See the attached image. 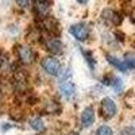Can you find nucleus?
Listing matches in <instances>:
<instances>
[{"instance_id":"obj_11","label":"nucleus","mask_w":135,"mask_h":135,"mask_svg":"<svg viewBox=\"0 0 135 135\" xmlns=\"http://www.w3.org/2000/svg\"><path fill=\"white\" fill-rule=\"evenodd\" d=\"M30 126L32 130H35V131H42L45 128V124H43V120L41 118H34L31 122H30Z\"/></svg>"},{"instance_id":"obj_10","label":"nucleus","mask_w":135,"mask_h":135,"mask_svg":"<svg viewBox=\"0 0 135 135\" xmlns=\"http://www.w3.org/2000/svg\"><path fill=\"white\" fill-rule=\"evenodd\" d=\"M105 57H107L108 62H109L112 66H115L118 70L124 72V73H127V72L130 70V69H128V66H127V64L124 62V60H119V58L114 57V55H111V54H107Z\"/></svg>"},{"instance_id":"obj_6","label":"nucleus","mask_w":135,"mask_h":135,"mask_svg":"<svg viewBox=\"0 0 135 135\" xmlns=\"http://www.w3.org/2000/svg\"><path fill=\"white\" fill-rule=\"evenodd\" d=\"M80 123H81V127H83V128L91 127L93 123H95V111H93L92 107H86V108H84V111L81 112Z\"/></svg>"},{"instance_id":"obj_18","label":"nucleus","mask_w":135,"mask_h":135,"mask_svg":"<svg viewBox=\"0 0 135 135\" xmlns=\"http://www.w3.org/2000/svg\"><path fill=\"white\" fill-rule=\"evenodd\" d=\"M69 135H78L77 132H72V134H69Z\"/></svg>"},{"instance_id":"obj_15","label":"nucleus","mask_w":135,"mask_h":135,"mask_svg":"<svg viewBox=\"0 0 135 135\" xmlns=\"http://www.w3.org/2000/svg\"><path fill=\"white\" fill-rule=\"evenodd\" d=\"M15 2H16V4H18L19 7H22V8L30 7V0H15Z\"/></svg>"},{"instance_id":"obj_2","label":"nucleus","mask_w":135,"mask_h":135,"mask_svg":"<svg viewBox=\"0 0 135 135\" xmlns=\"http://www.w3.org/2000/svg\"><path fill=\"white\" fill-rule=\"evenodd\" d=\"M100 109H101V116H104L105 119H111L118 114V105L111 97H105L101 100Z\"/></svg>"},{"instance_id":"obj_17","label":"nucleus","mask_w":135,"mask_h":135,"mask_svg":"<svg viewBox=\"0 0 135 135\" xmlns=\"http://www.w3.org/2000/svg\"><path fill=\"white\" fill-rule=\"evenodd\" d=\"M77 2H78V3H80V4H85V3L88 2V0H77Z\"/></svg>"},{"instance_id":"obj_5","label":"nucleus","mask_w":135,"mask_h":135,"mask_svg":"<svg viewBox=\"0 0 135 135\" xmlns=\"http://www.w3.org/2000/svg\"><path fill=\"white\" fill-rule=\"evenodd\" d=\"M60 92L64 97L72 99L76 95V86L69 78H64V80L60 81Z\"/></svg>"},{"instance_id":"obj_7","label":"nucleus","mask_w":135,"mask_h":135,"mask_svg":"<svg viewBox=\"0 0 135 135\" xmlns=\"http://www.w3.org/2000/svg\"><path fill=\"white\" fill-rule=\"evenodd\" d=\"M46 50L54 55L57 54H62L64 53V43L61 42V39L58 38H50L46 42Z\"/></svg>"},{"instance_id":"obj_8","label":"nucleus","mask_w":135,"mask_h":135,"mask_svg":"<svg viewBox=\"0 0 135 135\" xmlns=\"http://www.w3.org/2000/svg\"><path fill=\"white\" fill-rule=\"evenodd\" d=\"M101 18H103L104 22L108 25L119 26L122 23V16L116 12V11H112V9H104L103 14H101Z\"/></svg>"},{"instance_id":"obj_4","label":"nucleus","mask_w":135,"mask_h":135,"mask_svg":"<svg viewBox=\"0 0 135 135\" xmlns=\"http://www.w3.org/2000/svg\"><path fill=\"white\" fill-rule=\"evenodd\" d=\"M16 53H18V58H19V61L22 64L28 65V64H31L34 61V53H32V50L28 46H26V45H20V46H18Z\"/></svg>"},{"instance_id":"obj_14","label":"nucleus","mask_w":135,"mask_h":135,"mask_svg":"<svg viewBox=\"0 0 135 135\" xmlns=\"http://www.w3.org/2000/svg\"><path fill=\"white\" fill-rule=\"evenodd\" d=\"M95 135H114V131H112V128L108 127V126H100L96 130Z\"/></svg>"},{"instance_id":"obj_3","label":"nucleus","mask_w":135,"mask_h":135,"mask_svg":"<svg viewBox=\"0 0 135 135\" xmlns=\"http://www.w3.org/2000/svg\"><path fill=\"white\" fill-rule=\"evenodd\" d=\"M69 32L74 37V39L80 41V42H84L89 38L91 35V30L89 27L84 23H77V25H73L69 27Z\"/></svg>"},{"instance_id":"obj_12","label":"nucleus","mask_w":135,"mask_h":135,"mask_svg":"<svg viewBox=\"0 0 135 135\" xmlns=\"http://www.w3.org/2000/svg\"><path fill=\"white\" fill-rule=\"evenodd\" d=\"M81 53H83V55H84V58H85L86 64L89 65V68H91V69H95L96 61H95V58H93L92 53H91V51H85V50H81Z\"/></svg>"},{"instance_id":"obj_1","label":"nucleus","mask_w":135,"mask_h":135,"mask_svg":"<svg viewBox=\"0 0 135 135\" xmlns=\"http://www.w3.org/2000/svg\"><path fill=\"white\" fill-rule=\"evenodd\" d=\"M41 66H42V69L46 72L47 74L50 76H60L61 72H62V66H61V62L57 60V58H54V57H46V58H43L42 62H41Z\"/></svg>"},{"instance_id":"obj_9","label":"nucleus","mask_w":135,"mask_h":135,"mask_svg":"<svg viewBox=\"0 0 135 135\" xmlns=\"http://www.w3.org/2000/svg\"><path fill=\"white\" fill-rule=\"evenodd\" d=\"M104 84L112 86V89H114L115 92H122V89H123V81L120 80L119 77H115V76H107L104 77V80H103Z\"/></svg>"},{"instance_id":"obj_16","label":"nucleus","mask_w":135,"mask_h":135,"mask_svg":"<svg viewBox=\"0 0 135 135\" xmlns=\"http://www.w3.org/2000/svg\"><path fill=\"white\" fill-rule=\"evenodd\" d=\"M43 2H50V0H34V3H43Z\"/></svg>"},{"instance_id":"obj_13","label":"nucleus","mask_w":135,"mask_h":135,"mask_svg":"<svg viewBox=\"0 0 135 135\" xmlns=\"http://www.w3.org/2000/svg\"><path fill=\"white\" fill-rule=\"evenodd\" d=\"M124 62L127 64V66H128V69L131 70V69H135V54H132V53H128V54H126L124 55Z\"/></svg>"}]
</instances>
